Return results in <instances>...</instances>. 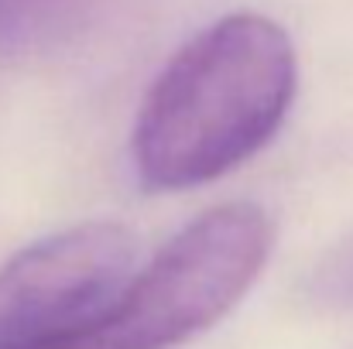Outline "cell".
<instances>
[{"label": "cell", "mask_w": 353, "mask_h": 349, "mask_svg": "<svg viewBox=\"0 0 353 349\" xmlns=\"http://www.w3.org/2000/svg\"><path fill=\"white\" fill-rule=\"evenodd\" d=\"M312 291H316V298L326 302V305L353 308V236L347 243H340V246L316 267Z\"/></svg>", "instance_id": "obj_5"}, {"label": "cell", "mask_w": 353, "mask_h": 349, "mask_svg": "<svg viewBox=\"0 0 353 349\" xmlns=\"http://www.w3.org/2000/svg\"><path fill=\"white\" fill-rule=\"evenodd\" d=\"M134 236L117 223L52 233L0 267V349H72L134 274Z\"/></svg>", "instance_id": "obj_3"}, {"label": "cell", "mask_w": 353, "mask_h": 349, "mask_svg": "<svg viewBox=\"0 0 353 349\" xmlns=\"http://www.w3.org/2000/svg\"><path fill=\"white\" fill-rule=\"evenodd\" d=\"M295 86V45L278 21L240 10L206 24L172 55L137 110V178L154 192H179L230 175L281 130Z\"/></svg>", "instance_id": "obj_1"}, {"label": "cell", "mask_w": 353, "mask_h": 349, "mask_svg": "<svg viewBox=\"0 0 353 349\" xmlns=\"http://www.w3.org/2000/svg\"><path fill=\"white\" fill-rule=\"evenodd\" d=\"M274 250V223L254 202L203 213L134 271L72 349H179L213 329L250 291Z\"/></svg>", "instance_id": "obj_2"}, {"label": "cell", "mask_w": 353, "mask_h": 349, "mask_svg": "<svg viewBox=\"0 0 353 349\" xmlns=\"http://www.w3.org/2000/svg\"><path fill=\"white\" fill-rule=\"evenodd\" d=\"M127 0H0V65L41 62L83 45Z\"/></svg>", "instance_id": "obj_4"}]
</instances>
